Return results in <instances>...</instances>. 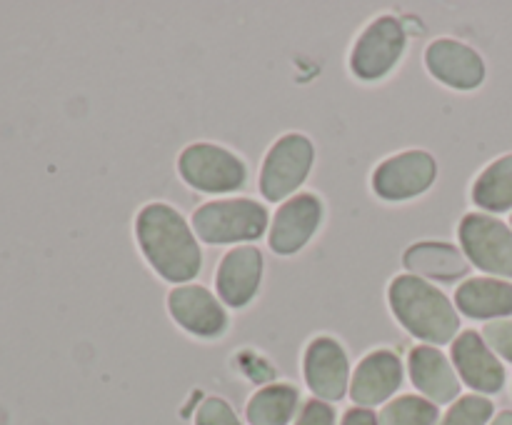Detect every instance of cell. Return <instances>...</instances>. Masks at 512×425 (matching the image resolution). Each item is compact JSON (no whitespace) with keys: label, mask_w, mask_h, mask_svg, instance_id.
<instances>
[{"label":"cell","mask_w":512,"mask_h":425,"mask_svg":"<svg viewBox=\"0 0 512 425\" xmlns=\"http://www.w3.org/2000/svg\"><path fill=\"white\" fill-rule=\"evenodd\" d=\"M135 238L150 268L170 283H188L203 268L198 238L173 205H143L135 218Z\"/></svg>","instance_id":"6da1fadb"},{"label":"cell","mask_w":512,"mask_h":425,"mask_svg":"<svg viewBox=\"0 0 512 425\" xmlns=\"http://www.w3.org/2000/svg\"><path fill=\"white\" fill-rule=\"evenodd\" d=\"M393 315L408 333L425 343H453L460 330V315L443 290L418 275H398L388 288Z\"/></svg>","instance_id":"7a4b0ae2"},{"label":"cell","mask_w":512,"mask_h":425,"mask_svg":"<svg viewBox=\"0 0 512 425\" xmlns=\"http://www.w3.org/2000/svg\"><path fill=\"white\" fill-rule=\"evenodd\" d=\"M268 228V210L250 198L210 200L193 213V233L210 245L255 240Z\"/></svg>","instance_id":"3957f363"},{"label":"cell","mask_w":512,"mask_h":425,"mask_svg":"<svg viewBox=\"0 0 512 425\" xmlns=\"http://www.w3.org/2000/svg\"><path fill=\"white\" fill-rule=\"evenodd\" d=\"M180 178L200 193H233L243 188L248 168L233 150L215 143H193L178 158Z\"/></svg>","instance_id":"277c9868"},{"label":"cell","mask_w":512,"mask_h":425,"mask_svg":"<svg viewBox=\"0 0 512 425\" xmlns=\"http://www.w3.org/2000/svg\"><path fill=\"white\" fill-rule=\"evenodd\" d=\"M313 160L315 148L305 135L288 133L275 140L260 168V193L265 195V200L278 203L293 195L308 178Z\"/></svg>","instance_id":"5b68a950"},{"label":"cell","mask_w":512,"mask_h":425,"mask_svg":"<svg viewBox=\"0 0 512 425\" xmlns=\"http://www.w3.org/2000/svg\"><path fill=\"white\" fill-rule=\"evenodd\" d=\"M460 245L470 263L485 273L512 278V230L503 220L470 213L460 220Z\"/></svg>","instance_id":"8992f818"},{"label":"cell","mask_w":512,"mask_h":425,"mask_svg":"<svg viewBox=\"0 0 512 425\" xmlns=\"http://www.w3.org/2000/svg\"><path fill=\"white\" fill-rule=\"evenodd\" d=\"M405 40H408V35H405L403 23L398 18L383 15V18L373 20L363 30V35L355 40L353 53H350V70L360 80L385 78L403 58Z\"/></svg>","instance_id":"52a82bcc"},{"label":"cell","mask_w":512,"mask_h":425,"mask_svg":"<svg viewBox=\"0 0 512 425\" xmlns=\"http://www.w3.org/2000/svg\"><path fill=\"white\" fill-rule=\"evenodd\" d=\"M438 165L428 150H405L383 160L373 173V190L385 200H408L423 195L435 183Z\"/></svg>","instance_id":"ba28073f"},{"label":"cell","mask_w":512,"mask_h":425,"mask_svg":"<svg viewBox=\"0 0 512 425\" xmlns=\"http://www.w3.org/2000/svg\"><path fill=\"white\" fill-rule=\"evenodd\" d=\"M303 373L305 383L318 395V400H340L350 380L348 353L338 340L320 335L305 348Z\"/></svg>","instance_id":"9c48e42d"},{"label":"cell","mask_w":512,"mask_h":425,"mask_svg":"<svg viewBox=\"0 0 512 425\" xmlns=\"http://www.w3.org/2000/svg\"><path fill=\"white\" fill-rule=\"evenodd\" d=\"M323 220V203L310 193H298L285 200L270 225V248L278 255H293L308 243Z\"/></svg>","instance_id":"30bf717a"},{"label":"cell","mask_w":512,"mask_h":425,"mask_svg":"<svg viewBox=\"0 0 512 425\" xmlns=\"http://www.w3.org/2000/svg\"><path fill=\"white\" fill-rule=\"evenodd\" d=\"M430 75L455 90H473L485 80V63L478 50L453 38H438L425 50Z\"/></svg>","instance_id":"8fae6325"},{"label":"cell","mask_w":512,"mask_h":425,"mask_svg":"<svg viewBox=\"0 0 512 425\" xmlns=\"http://www.w3.org/2000/svg\"><path fill=\"white\" fill-rule=\"evenodd\" d=\"M168 310L175 323L200 338H215L228 328V315L203 285H178L168 295Z\"/></svg>","instance_id":"7c38bea8"},{"label":"cell","mask_w":512,"mask_h":425,"mask_svg":"<svg viewBox=\"0 0 512 425\" xmlns=\"http://www.w3.org/2000/svg\"><path fill=\"white\" fill-rule=\"evenodd\" d=\"M263 280V253L255 245H238L220 260L215 285L223 303L230 308H245L258 295Z\"/></svg>","instance_id":"4fadbf2b"},{"label":"cell","mask_w":512,"mask_h":425,"mask_svg":"<svg viewBox=\"0 0 512 425\" xmlns=\"http://www.w3.org/2000/svg\"><path fill=\"white\" fill-rule=\"evenodd\" d=\"M453 363L460 378L478 393H498L505 385V368L475 330H465L453 340Z\"/></svg>","instance_id":"5bb4252c"},{"label":"cell","mask_w":512,"mask_h":425,"mask_svg":"<svg viewBox=\"0 0 512 425\" xmlns=\"http://www.w3.org/2000/svg\"><path fill=\"white\" fill-rule=\"evenodd\" d=\"M403 383V363L393 350H373L355 368L350 398L358 405H378L388 400Z\"/></svg>","instance_id":"9a60e30c"},{"label":"cell","mask_w":512,"mask_h":425,"mask_svg":"<svg viewBox=\"0 0 512 425\" xmlns=\"http://www.w3.org/2000/svg\"><path fill=\"white\" fill-rule=\"evenodd\" d=\"M408 368L415 388L425 398H430V403L443 405L458 398V373H455L453 363L438 348H433V345H418V348H413L410 350Z\"/></svg>","instance_id":"2e32d148"},{"label":"cell","mask_w":512,"mask_h":425,"mask_svg":"<svg viewBox=\"0 0 512 425\" xmlns=\"http://www.w3.org/2000/svg\"><path fill=\"white\" fill-rule=\"evenodd\" d=\"M403 265L418 278L435 280H458L470 270V260L463 250L450 243H415L405 250Z\"/></svg>","instance_id":"e0dca14e"},{"label":"cell","mask_w":512,"mask_h":425,"mask_svg":"<svg viewBox=\"0 0 512 425\" xmlns=\"http://www.w3.org/2000/svg\"><path fill=\"white\" fill-rule=\"evenodd\" d=\"M460 313L468 318L512 315V283L500 278H468L455 293Z\"/></svg>","instance_id":"ac0fdd59"},{"label":"cell","mask_w":512,"mask_h":425,"mask_svg":"<svg viewBox=\"0 0 512 425\" xmlns=\"http://www.w3.org/2000/svg\"><path fill=\"white\" fill-rule=\"evenodd\" d=\"M298 390L293 385H268L258 390L248 400V423L250 425H288L298 410Z\"/></svg>","instance_id":"d6986e66"},{"label":"cell","mask_w":512,"mask_h":425,"mask_svg":"<svg viewBox=\"0 0 512 425\" xmlns=\"http://www.w3.org/2000/svg\"><path fill=\"white\" fill-rule=\"evenodd\" d=\"M473 200L483 210L503 213L512 208V153L490 163L473 183Z\"/></svg>","instance_id":"ffe728a7"},{"label":"cell","mask_w":512,"mask_h":425,"mask_svg":"<svg viewBox=\"0 0 512 425\" xmlns=\"http://www.w3.org/2000/svg\"><path fill=\"white\" fill-rule=\"evenodd\" d=\"M378 420L380 425H435L438 408L418 395H400L385 405Z\"/></svg>","instance_id":"44dd1931"},{"label":"cell","mask_w":512,"mask_h":425,"mask_svg":"<svg viewBox=\"0 0 512 425\" xmlns=\"http://www.w3.org/2000/svg\"><path fill=\"white\" fill-rule=\"evenodd\" d=\"M493 415V403L483 395H463L458 403L445 413L440 425H485Z\"/></svg>","instance_id":"7402d4cb"},{"label":"cell","mask_w":512,"mask_h":425,"mask_svg":"<svg viewBox=\"0 0 512 425\" xmlns=\"http://www.w3.org/2000/svg\"><path fill=\"white\" fill-rule=\"evenodd\" d=\"M195 425H243L223 398H205L195 413Z\"/></svg>","instance_id":"603a6c76"},{"label":"cell","mask_w":512,"mask_h":425,"mask_svg":"<svg viewBox=\"0 0 512 425\" xmlns=\"http://www.w3.org/2000/svg\"><path fill=\"white\" fill-rule=\"evenodd\" d=\"M483 338L485 343L490 345L493 353L503 355L508 363H512V320L508 318L490 320V323L483 328Z\"/></svg>","instance_id":"cb8c5ba5"},{"label":"cell","mask_w":512,"mask_h":425,"mask_svg":"<svg viewBox=\"0 0 512 425\" xmlns=\"http://www.w3.org/2000/svg\"><path fill=\"white\" fill-rule=\"evenodd\" d=\"M295 425H335V410L328 403H323V400L313 398L300 410Z\"/></svg>","instance_id":"d4e9b609"},{"label":"cell","mask_w":512,"mask_h":425,"mask_svg":"<svg viewBox=\"0 0 512 425\" xmlns=\"http://www.w3.org/2000/svg\"><path fill=\"white\" fill-rule=\"evenodd\" d=\"M343 425H380V420H378V415L373 413V410L350 408L348 413H345Z\"/></svg>","instance_id":"484cf974"},{"label":"cell","mask_w":512,"mask_h":425,"mask_svg":"<svg viewBox=\"0 0 512 425\" xmlns=\"http://www.w3.org/2000/svg\"><path fill=\"white\" fill-rule=\"evenodd\" d=\"M490 425H512V410H503V413H498V418H495Z\"/></svg>","instance_id":"4316f807"},{"label":"cell","mask_w":512,"mask_h":425,"mask_svg":"<svg viewBox=\"0 0 512 425\" xmlns=\"http://www.w3.org/2000/svg\"><path fill=\"white\" fill-rule=\"evenodd\" d=\"M510 225H512V218H510Z\"/></svg>","instance_id":"83f0119b"}]
</instances>
